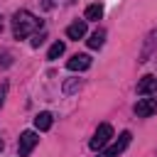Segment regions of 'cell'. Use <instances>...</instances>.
I'll return each mask as SVG.
<instances>
[{
	"label": "cell",
	"instance_id": "obj_2",
	"mask_svg": "<svg viewBox=\"0 0 157 157\" xmlns=\"http://www.w3.org/2000/svg\"><path fill=\"white\" fill-rule=\"evenodd\" d=\"M130 140H132V135H130L128 130H125V132H120L115 142H110L108 147H103V150L98 152V157H118V155H123V152H125V147L130 145Z\"/></svg>",
	"mask_w": 157,
	"mask_h": 157
},
{
	"label": "cell",
	"instance_id": "obj_8",
	"mask_svg": "<svg viewBox=\"0 0 157 157\" xmlns=\"http://www.w3.org/2000/svg\"><path fill=\"white\" fill-rule=\"evenodd\" d=\"M83 34H86V20H76V22H71L66 27V37L69 39H81Z\"/></svg>",
	"mask_w": 157,
	"mask_h": 157
},
{
	"label": "cell",
	"instance_id": "obj_11",
	"mask_svg": "<svg viewBox=\"0 0 157 157\" xmlns=\"http://www.w3.org/2000/svg\"><path fill=\"white\" fill-rule=\"evenodd\" d=\"M83 17H86V22H88V20H101V17H103V5H98V2H96V5H88Z\"/></svg>",
	"mask_w": 157,
	"mask_h": 157
},
{
	"label": "cell",
	"instance_id": "obj_9",
	"mask_svg": "<svg viewBox=\"0 0 157 157\" xmlns=\"http://www.w3.org/2000/svg\"><path fill=\"white\" fill-rule=\"evenodd\" d=\"M34 128L37 130H49L52 128V113H47V110H42V113H37V118H34Z\"/></svg>",
	"mask_w": 157,
	"mask_h": 157
},
{
	"label": "cell",
	"instance_id": "obj_4",
	"mask_svg": "<svg viewBox=\"0 0 157 157\" xmlns=\"http://www.w3.org/2000/svg\"><path fill=\"white\" fill-rule=\"evenodd\" d=\"M37 142H39V135H37L34 130H25V132L20 135V142H17V152H20V157H27V155L37 147Z\"/></svg>",
	"mask_w": 157,
	"mask_h": 157
},
{
	"label": "cell",
	"instance_id": "obj_12",
	"mask_svg": "<svg viewBox=\"0 0 157 157\" xmlns=\"http://www.w3.org/2000/svg\"><path fill=\"white\" fill-rule=\"evenodd\" d=\"M64 54V42H54L52 47H49V52H47V59L49 61H54L56 56H61Z\"/></svg>",
	"mask_w": 157,
	"mask_h": 157
},
{
	"label": "cell",
	"instance_id": "obj_7",
	"mask_svg": "<svg viewBox=\"0 0 157 157\" xmlns=\"http://www.w3.org/2000/svg\"><path fill=\"white\" fill-rule=\"evenodd\" d=\"M91 66V56L88 54H74L69 61H66V69L69 71H86Z\"/></svg>",
	"mask_w": 157,
	"mask_h": 157
},
{
	"label": "cell",
	"instance_id": "obj_1",
	"mask_svg": "<svg viewBox=\"0 0 157 157\" xmlns=\"http://www.w3.org/2000/svg\"><path fill=\"white\" fill-rule=\"evenodd\" d=\"M37 29H42V20L34 17L29 10H17L12 17V32L17 39H25L29 34H37Z\"/></svg>",
	"mask_w": 157,
	"mask_h": 157
},
{
	"label": "cell",
	"instance_id": "obj_3",
	"mask_svg": "<svg viewBox=\"0 0 157 157\" xmlns=\"http://www.w3.org/2000/svg\"><path fill=\"white\" fill-rule=\"evenodd\" d=\"M110 140H113V128H110L108 123H101V125H98V130L93 132V137H91V142H88V145H91V150L101 152Z\"/></svg>",
	"mask_w": 157,
	"mask_h": 157
},
{
	"label": "cell",
	"instance_id": "obj_10",
	"mask_svg": "<svg viewBox=\"0 0 157 157\" xmlns=\"http://www.w3.org/2000/svg\"><path fill=\"white\" fill-rule=\"evenodd\" d=\"M103 42H105V29H96V32H91V37H88V47H91V49H101Z\"/></svg>",
	"mask_w": 157,
	"mask_h": 157
},
{
	"label": "cell",
	"instance_id": "obj_6",
	"mask_svg": "<svg viewBox=\"0 0 157 157\" xmlns=\"http://www.w3.org/2000/svg\"><path fill=\"white\" fill-rule=\"evenodd\" d=\"M137 93L140 96H155L157 93V76H152V74L142 76L137 81Z\"/></svg>",
	"mask_w": 157,
	"mask_h": 157
},
{
	"label": "cell",
	"instance_id": "obj_15",
	"mask_svg": "<svg viewBox=\"0 0 157 157\" xmlns=\"http://www.w3.org/2000/svg\"><path fill=\"white\" fill-rule=\"evenodd\" d=\"M44 42V32H39V34H32V47H39Z\"/></svg>",
	"mask_w": 157,
	"mask_h": 157
},
{
	"label": "cell",
	"instance_id": "obj_17",
	"mask_svg": "<svg viewBox=\"0 0 157 157\" xmlns=\"http://www.w3.org/2000/svg\"><path fill=\"white\" fill-rule=\"evenodd\" d=\"M0 150H2V140H0Z\"/></svg>",
	"mask_w": 157,
	"mask_h": 157
},
{
	"label": "cell",
	"instance_id": "obj_5",
	"mask_svg": "<svg viewBox=\"0 0 157 157\" xmlns=\"http://www.w3.org/2000/svg\"><path fill=\"white\" fill-rule=\"evenodd\" d=\"M152 113H157V98H140L135 103V115L137 118H150Z\"/></svg>",
	"mask_w": 157,
	"mask_h": 157
},
{
	"label": "cell",
	"instance_id": "obj_16",
	"mask_svg": "<svg viewBox=\"0 0 157 157\" xmlns=\"http://www.w3.org/2000/svg\"><path fill=\"white\" fill-rule=\"evenodd\" d=\"M0 32H2V17H0Z\"/></svg>",
	"mask_w": 157,
	"mask_h": 157
},
{
	"label": "cell",
	"instance_id": "obj_13",
	"mask_svg": "<svg viewBox=\"0 0 157 157\" xmlns=\"http://www.w3.org/2000/svg\"><path fill=\"white\" fill-rule=\"evenodd\" d=\"M78 86H81V81H78V78H74V81H66V83H64V93H74Z\"/></svg>",
	"mask_w": 157,
	"mask_h": 157
},
{
	"label": "cell",
	"instance_id": "obj_14",
	"mask_svg": "<svg viewBox=\"0 0 157 157\" xmlns=\"http://www.w3.org/2000/svg\"><path fill=\"white\" fill-rule=\"evenodd\" d=\"M5 96H7V81H0V105L5 103Z\"/></svg>",
	"mask_w": 157,
	"mask_h": 157
}]
</instances>
